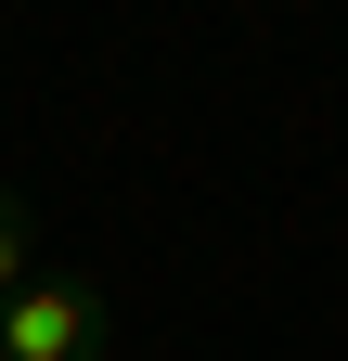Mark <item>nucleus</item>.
I'll list each match as a JSON object with an SVG mask.
<instances>
[{
    "label": "nucleus",
    "mask_w": 348,
    "mask_h": 361,
    "mask_svg": "<svg viewBox=\"0 0 348 361\" xmlns=\"http://www.w3.org/2000/svg\"><path fill=\"white\" fill-rule=\"evenodd\" d=\"M0 361H104V297L65 284V271H39V284L0 310Z\"/></svg>",
    "instance_id": "f257e3e1"
},
{
    "label": "nucleus",
    "mask_w": 348,
    "mask_h": 361,
    "mask_svg": "<svg viewBox=\"0 0 348 361\" xmlns=\"http://www.w3.org/2000/svg\"><path fill=\"white\" fill-rule=\"evenodd\" d=\"M39 284V219H26V194H13V180H0V310H13Z\"/></svg>",
    "instance_id": "f03ea898"
}]
</instances>
